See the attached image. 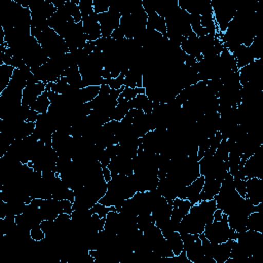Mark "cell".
I'll list each match as a JSON object with an SVG mask.
<instances>
[{
    "instance_id": "obj_17",
    "label": "cell",
    "mask_w": 263,
    "mask_h": 263,
    "mask_svg": "<svg viewBox=\"0 0 263 263\" xmlns=\"http://www.w3.org/2000/svg\"><path fill=\"white\" fill-rule=\"evenodd\" d=\"M182 188L183 187L178 182L167 176L159 179L157 185V189L160 194L171 203H173V200L178 197V193Z\"/></svg>"
},
{
    "instance_id": "obj_1",
    "label": "cell",
    "mask_w": 263,
    "mask_h": 263,
    "mask_svg": "<svg viewBox=\"0 0 263 263\" xmlns=\"http://www.w3.org/2000/svg\"><path fill=\"white\" fill-rule=\"evenodd\" d=\"M217 209L215 199L201 200L192 204L188 214L182 219L179 224V233L200 234L205 226L214 220V212Z\"/></svg>"
},
{
    "instance_id": "obj_6",
    "label": "cell",
    "mask_w": 263,
    "mask_h": 263,
    "mask_svg": "<svg viewBox=\"0 0 263 263\" xmlns=\"http://www.w3.org/2000/svg\"><path fill=\"white\" fill-rule=\"evenodd\" d=\"M202 233L212 243H221L229 239L235 240L236 238V232L228 225L227 215H224L222 220H213L205 226Z\"/></svg>"
},
{
    "instance_id": "obj_32",
    "label": "cell",
    "mask_w": 263,
    "mask_h": 263,
    "mask_svg": "<svg viewBox=\"0 0 263 263\" xmlns=\"http://www.w3.org/2000/svg\"><path fill=\"white\" fill-rule=\"evenodd\" d=\"M139 93H145V88L144 87L132 88V87L124 86L122 91L120 92L117 101H118V103H120V102H128L132 99H134Z\"/></svg>"
},
{
    "instance_id": "obj_41",
    "label": "cell",
    "mask_w": 263,
    "mask_h": 263,
    "mask_svg": "<svg viewBox=\"0 0 263 263\" xmlns=\"http://www.w3.org/2000/svg\"><path fill=\"white\" fill-rule=\"evenodd\" d=\"M234 188L242 197H245V195H246V179L234 178Z\"/></svg>"
},
{
    "instance_id": "obj_20",
    "label": "cell",
    "mask_w": 263,
    "mask_h": 263,
    "mask_svg": "<svg viewBox=\"0 0 263 263\" xmlns=\"http://www.w3.org/2000/svg\"><path fill=\"white\" fill-rule=\"evenodd\" d=\"M232 243V239H229L221 243H212L211 254L216 263H225V261L230 258Z\"/></svg>"
},
{
    "instance_id": "obj_30",
    "label": "cell",
    "mask_w": 263,
    "mask_h": 263,
    "mask_svg": "<svg viewBox=\"0 0 263 263\" xmlns=\"http://www.w3.org/2000/svg\"><path fill=\"white\" fill-rule=\"evenodd\" d=\"M49 106H50V101L48 98V92L45 90L37 98V100L31 105L30 108L37 111L39 114H43L48 112Z\"/></svg>"
},
{
    "instance_id": "obj_5",
    "label": "cell",
    "mask_w": 263,
    "mask_h": 263,
    "mask_svg": "<svg viewBox=\"0 0 263 263\" xmlns=\"http://www.w3.org/2000/svg\"><path fill=\"white\" fill-rule=\"evenodd\" d=\"M199 172L204 178H214L222 181L228 172V164L216 152L210 149L199 159Z\"/></svg>"
},
{
    "instance_id": "obj_27",
    "label": "cell",
    "mask_w": 263,
    "mask_h": 263,
    "mask_svg": "<svg viewBox=\"0 0 263 263\" xmlns=\"http://www.w3.org/2000/svg\"><path fill=\"white\" fill-rule=\"evenodd\" d=\"M247 229L263 233V213L253 212L248 216Z\"/></svg>"
},
{
    "instance_id": "obj_36",
    "label": "cell",
    "mask_w": 263,
    "mask_h": 263,
    "mask_svg": "<svg viewBox=\"0 0 263 263\" xmlns=\"http://www.w3.org/2000/svg\"><path fill=\"white\" fill-rule=\"evenodd\" d=\"M205 84H206L208 89H209L212 93H214L215 96H217V95H218L219 90L221 89V87H222V85H223V84H222V81H221V79H220V78L206 80V81H205Z\"/></svg>"
},
{
    "instance_id": "obj_25",
    "label": "cell",
    "mask_w": 263,
    "mask_h": 263,
    "mask_svg": "<svg viewBox=\"0 0 263 263\" xmlns=\"http://www.w3.org/2000/svg\"><path fill=\"white\" fill-rule=\"evenodd\" d=\"M147 29L154 30L162 34L163 37H166V24L165 20L161 16H159L156 12H152L147 14Z\"/></svg>"
},
{
    "instance_id": "obj_22",
    "label": "cell",
    "mask_w": 263,
    "mask_h": 263,
    "mask_svg": "<svg viewBox=\"0 0 263 263\" xmlns=\"http://www.w3.org/2000/svg\"><path fill=\"white\" fill-rule=\"evenodd\" d=\"M221 183L222 181L214 178H204L203 187L200 192V200L214 199L220 190Z\"/></svg>"
},
{
    "instance_id": "obj_44",
    "label": "cell",
    "mask_w": 263,
    "mask_h": 263,
    "mask_svg": "<svg viewBox=\"0 0 263 263\" xmlns=\"http://www.w3.org/2000/svg\"><path fill=\"white\" fill-rule=\"evenodd\" d=\"M102 172H103V176H104V179L106 182H109L112 178V174L110 172V170L108 168V166H104L102 167Z\"/></svg>"
},
{
    "instance_id": "obj_18",
    "label": "cell",
    "mask_w": 263,
    "mask_h": 263,
    "mask_svg": "<svg viewBox=\"0 0 263 263\" xmlns=\"http://www.w3.org/2000/svg\"><path fill=\"white\" fill-rule=\"evenodd\" d=\"M82 26H83V31H84V34L86 35L87 41H96L100 37H102L97 13L93 12L88 16L82 17Z\"/></svg>"
},
{
    "instance_id": "obj_29",
    "label": "cell",
    "mask_w": 263,
    "mask_h": 263,
    "mask_svg": "<svg viewBox=\"0 0 263 263\" xmlns=\"http://www.w3.org/2000/svg\"><path fill=\"white\" fill-rule=\"evenodd\" d=\"M14 68L5 64L0 65V93L8 86L13 75Z\"/></svg>"
},
{
    "instance_id": "obj_2",
    "label": "cell",
    "mask_w": 263,
    "mask_h": 263,
    "mask_svg": "<svg viewBox=\"0 0 263 263\" xmlns=\"http://www.w3.org/2000/svg\"><path fill=\"white\" fill-rule=\"evenodd\" d=\"M136 192L132 175H112L111 180L107 182V191L99 202L108 208H118Z\"/></svg>"
},
{
    "instance_id": "obj_40",
    "label": "cell",
    "mask_w": 263,
    "mask_h": 263,
    "mask_svg": "<svg viewBox=\"0 0 263 263\" xmlns=\"http://www.w3.org/2000/svg\"><path fill=\"white\" fill-rule=\"evenodd\" d=\"M91 209H92L93 213L97 214L100 218H106L108 212L111 210V208H108V206H106V205H104L100 202H97Z\"/></svg>"
},
{
    "instance_id": "obj_10",
    "label": "cell",
    "mask_w": 263,
    "mask_h": 263,
    "mask_svg": "<svg viewBox=\"0 0 263 263\" xmlns=\"http://www.w3.org/2000/svg\"><path fill=\"white\" fill-rule=\"evenodd\" d=\"M32 201L39 206L44 220H54L60 214L65 213L63 200H59L55 198H48V199L33 198Z\"/></svg>"
},
{
    "instance_id": "obj_35",
    "label": "cell",
    "mask_w": 263,
    "mask_h": 263,
    "mask_svg": "<svg viewBox=\"0 0 263 263\" xmlns=\"http://www.w3.org/2000/svg\"><path fill=\"white\" fill-rule=\"evenodd\" d=\"M78 7L82 17L88 16L93 13V0H79Z\"/></svg>"
},
{
    "instance_id": "obj_33",
    "label": "cell",
    "mask_w": 263,
    "mask_h": 263,
    "mask_svg": "<svg viewBox=\"0 0 263 263\" xmlns=\"http://www.w3.org/2000/svg\"><path fill=\"white\" fill-rule=\"evenodd\" d=\"M130 106L128 102H120L115 107V110L113 111L112 115L110 116V120H116L120 121L125 117V115L129 112Z\"/></svg>"
},
{
    "instance_id": "obj_19",
    "label": "cell",
    "mask_w": 263,
    "mask_h": 263,
    "mask_svg": "<svg viewBox=\"0 0 263 263\" xmlns=\"http://www.w3.org/2000/svg\"><path fill=\"white\" fill-rule=\"evenodd\" d=\"M45 91V83L39 81L35 84L27 85L23 89L22 93V104L28 107H31V105L37 100V98Z\"/></svg>"
},
{
    "instance_id": "obj_31",
    "label": "cell",
    "mask_w": 263,
    "mask_h": 263,
    "mask_svg": "<svg viewBox=\"0 0 263 263\" xmlns=\"http://www.w3.org/2000/svg\"><path fill=\"white\" fill-rule=\"evenodd\" d=\"M69 86L70 85H69L66 77L62 76L61 78H59L54 82L46 83L45 84V90L46 91H53V92H57L59 95H63V93H65L67 91Z\"/></svg>"
},
{
    "instance_id": "obj_38",
    "label": "cell",
    "mask_w": 263,
    "mask_h": 263,
    "mask_svg": "<svg viewBox=\"0 0 263 263\" xmlns=\"http://www.w3.org/2000/svg\"><path fill=\"white\" fill-rule=\"evenodd\" d=\"M124 74L121 73L120 75H118L117 77L115 78H111L108 82V85L110 86L111 89H120L122 88L124 85H123V80H124Z\"/></svg>"
},
{
    "instance_id": "obj_43",
    "label": "cell",
    "mask_w": 263,
    "mask_h": 263,
    "mask_svg": "<svg viewBox=\"0 0 263 263\" xmlns=\"http://www.w3.org/2000/svg\"><path fill=\"white\" fill-rule=\"evenodd\" d=\"M111 37H112L113 39H115V40H122V39H124V38H125V37H124L123 32L120 30V28H119V27L113 31V33H112V35H111Z\"/></svg>"
},
{
    "instance_id": "obj_42",
    "label": "cell",
    "mask_w": 263,
    "mask_h": 263,
    "mask_svg": "<svg viewBox=\"0 0 263 263\" xmlns=\"http://www.w3.org/2000/svg\"><path fill=\"white\" fill-rule=\"evenodd\" d=\"M38 115H39V113L37 111H35V110L30 108L29 111H28V114H27L26 121H28V122H36V120L38 118Z\"/></svg>"
},
{
    "instance_id": "obj_15",
    "label": "cell",
    "mask_w": 263,
    "mask_h": 263,
    "mask_svg": "<svg viewBox=\"0 0 263 263\" xmlns=\"http://www.w3.org/2000/svg\"><path fill=\"white\" fill-rule=\"evenodd\" d=\"M246 198H248L254 205L263 202V179L248 178L246 179Z\"/></svg>"
},
{
    "instance_id": "obj_37",
    "label": "cell",
    "mask_w": 263,
    "mask_h": 263,
    "mask_svg": "<svg viewBox=\"0 0 263 263\" xmlns=\"http://www.w3.org/2000/svg\"><path fill=\"white\" fill-rule=\"evenodd\" d=\"M110 8V4L104 0H93V12L101 14L107 12Z\"/></svg>"
},
{
    "instance_id": "obj_3",
    "label": "cell",
    "mask_w": 263,
    "mask_h": 263,
    "mask_svg": "<svg viewBox=\"0 0 263 263\" xmlns=\"http://www.w3.org/2000/svg\"><path fill=\"white\" fill-rule=\"evenodd\" d=\"M31 35L37 39L49 59L69 52V48L65 40L50 27L42 31L31 30Z\"/></svg>"
},
{
    "instance_id": "obj_24",
    "label": "cell",
    "mask_w": 263,
    "mask_h": 263,
    "mask_svg": "<svg viewBox=\"0 0 263 263\" xmlns=\"http://www.w3.org/2000/svg\"><path fill=\"white\" fill-rule=\"evenodd\" d=\"M130 109L142 110L144 113H151L153 109V102L148 99L145 93H139L134 99L128 101Z\"/></svg>"
},
{
    "instance_id": "obj_28",
    "label": "cell",
    "mask_w": 263,
    "mask_h": 263,
    "mask_svg": "<svg viewBox=\"0 0 263 263\" xmlns=\"http://www.w3.org/2000/svg\"><path fill=\"white\" fill-rule=\"evenodd\" d=\"M165 238L174 253V256H179L184 251L183 240L181 238V234L178 231H173Z\"/></svg>"
},
{
    "instance_id": "obj_16",
    "label": "cell",
    "mask_w": 263,
    "mask_h": 263,
    "mask_svg": "<svg viewBox=\"0 0 263 263\" xmlns=\"http://www.w3.org/2000/svg\"><path fill=\"white\" fill-rule=\"evenodd\" d=\"M184 251L190 263H216L213 258L204 256L202 242H201V239L199 238V235H198V238H196L190 245L185 247Z\"/></svg>"
},
{
    "instance_id": "obj_4",
    "label": "cell",
    "mask_w": 263,
    "mask_h": 263,
    "mask_svg": "<svg viewBox=\"0 0 263 263\" xmlns=\"http://www.w3.org/2000/svg\"><path fill=\"white\" fill-rule=\"evenodd\" d=\"M147 18L148 15L144 10L141 1L130 13L121 16L119 28L123 32L125 38L132 39L147 28Z\"/></svg>"
},
{
    "instance_id": "obj_26",
    "label": "cell",
    "mask_w": 263,
    "mask_h": 263,
    "mask_svg": "<svg viewBox=\"0 0 263 263\" xmlns=\"http://www.w3.org/2000/svg\"><path fill=\"white\" fill-rule=\"evenodd\" d=\"M63 76L66 77L70 86L75 87V88L84 87L78 66H72V67L68 68L67 70H65Z\"/></svg>"
},
{
    "instance_id": "obj_39",
    "label": "cell",
    "mask_w": 263,
    "mask_h": 263,
    "mask_svg": "<svg viewBox=\"0 0 263 263\" xmlns=\"http://www.w3.org/2000/svg\"><path fill=\"white\" fill-rule=\"evenodd\" d=\"M30 235H31L32 239L35 241H41L42 239L45 238V233L41 229L40 225H37V226H34L33 228H31Z\"/></svg>"
},
{
    "instance_id": "obj_14",
    "label": "cell",
    "mask_w": 263,
    "mask_h": 263,
    "mask_svg": "<svg viewBox=\"0 0 263 263\" xmlns=\"http://www.w3.org/2000/svg\"><path fill=\"white\" fill-rule=\"evenodd\" d=\"M192 203L187 199L175 198L172 203V213L170 217V222L175 231H178V227L182 219L188 214Z\"/></svg>"
},
{
    "instance_id": "obj_23",
    "label": "cell",
    "mask_w": 263,
    "mask_h": 263,
    "mask_svg": "<svg viewBox=\"0 0 263 263\" xmlns=\"http://www.w3.org/2000/svg\"><path fill=\"white\" fill-rule=\"evenodd\" d=\"M232 54L236 61L238 70L255 61V58L250 49V46H246L242 44L239 45L238 48Z\"/></svg>"
},
{
    "instance_id": "obj_21",
    "label": "cell",
    "mask_w": 263,
    "mask_h": 263,
    "mask_svg": "<svg viewBox=\"0 0 263 263\" xmlns=\"http://www.w3.org/2000/svg\"><path fill=\"white\" fill-rule=\"evenodd\" d=\"M181 48L186 54L194 57L197 61H200L203 58L200 52L198 37L193 32L187 38L183 39L181 43Z\"/></svg>"
},
{
    "instance_id": "obj_8",
    "label": "cell",
    "mask_w": 263,
    "mask_h": 263,
    "mask_svg": "<svg viewBox=\"0 0 263 263\" xmlns=\"http://www.w3.org/2000/svg\"><path fill=\"white\" fill-rule=\"evenodd\" d=\"M43 217L41 214V211L37 204H35L33 201L31 203L26 204L23 213L15 216V223L26 229L31 230L34 226L40 225V223L43 221Z\"/></svg>"
},
{
    "instance_id": "obj_7",
    "label": "cell",
    "mask_w": 263,
    "mask_h": 263,
    "mask_svg": "<svg viewBox=\"0 0 263 263\" xmlns=\"http://www.w3.org/2000/svg\"><path fill=\"white\" fill-rule=\"evenodd\" d=\"M214 20L218 29V33H224L229 22L234 17L237 8L228 2H214L211 1Z\"/></svg>"
},
{
    "instance_id": "obj_45",
    "label": "cell",
    "mask_w": 263,
    "mask_h": 263,
    "mask_svg": "<svg viewBox=\"0 0 263 263\" xmlns=\"http://www.w3.org/2000/svg\"><path fill=\"white\" fill-rule=\"evenodd\" d=\"M224 213H223V211L222 210H220V209H216V211L214 212V220H216V221H219V220H222L223 219V217H224Z\"/></svg>"
},
{
    "instance_id": "obj_9",
    "label": "cell",
    "mask_w": 263,
    "mask_h": 263,
    "mask_svg": "<svg viewBox=\"0 0 263 263\" xmlns=\"http://www.w3.org/2000/svg\"><path fill=\"white\" fill-rule=\"evenodd\" d=\"M121 14L118 10L110 6L107 12L98 14L102 37H111L113 31L119 27Z\"/></svg>"
},
{
    "instance_id": "obj_12",
    "label": "cell",
    "mask_w": 263,
    "mask_h": 263,
    "mask_svg": "<svg viewBox=\"0 0 263 263\" xmlns=\"http://www.w3.org/2000/svg\"><path fill=\"white\" fill-rule=\"evenodd\" d=\"M108 168L112 175L130 176L134 172L133 157L118 153L111 158L110 163L108 164Z\"/></svg>"
},
{
    "instance_id": "obj_11",
    "label": "cell",
    "mask_w": 263,
    "mask_h": 263,
    "mask_svg": "<svg viewBox=\"0 0 263 263\" xmlns=\"http://www.w3.org/2000/svg\"><path fill=\"white\" fill-rule=\"evenodd\" d=\"M172 203L168 202L162 195H159L153 202L151 216L155 222V225L159 227L161 224L170 220L172 213Z\"/></svg>"
},
{
    "instance_id": "obj_34",
    "label": "cell",
    "mask_w": 263,
    "mask_h": 263,
    "mask_svg": "<svg viewBox=\"0 0 263 263\" xmlns=\"http://www.w3.org/2000/svg\"><path fill=\"white\" fill-rule=\"evenodd\" d=\"M155 224L151 214H141L137 216V226L140 230L143 232L147 229H149L151 226Z\"/></svg>"
},
{
    "instance_id": "obj_13",
    "label": "cell",
    "mask_w": 263,
    "mask_h": 263,
    "mask_svg": "<svg viewBox=\"0 0 263 263\" xmlns=\"http://www.w3.org/2000/svg\"><path fill=\"white\" fill-rule=\"evenodd\" d=\"M203 183H204V177L203 176H199L191 184H189L188 186L183 187L179 191L178 198L187 199L192 204H195V203L201 201L200 200V192L202 190Z\"/></svg>"
}]
</instances>
